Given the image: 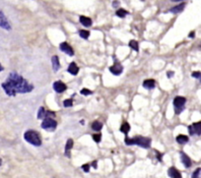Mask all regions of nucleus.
Returning <instances> with one entry per match:
<instances>
[{
    "instance_id": "nucleus-1",
    "label": "nucleus",
    "mask_w": 201,
    "mask_h": 178,
    "mask_svg": "<svg viewBox=\"0 0 201 178\" xmlns=\"http://www.w3.org/2000/svg\"><path fill=\"white\" fill-rule=\"evenodd\" d=\"M1 87L9 96H15L17 93H27L34 90V86L17 72H11Z\"/></svg>"
},
{
    "instance_id": "nucleus-2",
    "label": "nucleus",
    "mask_w": 201,
    "mask_h": 178,
    "mask_svg": "<svg viewBox=\"0 0 201 178\" xmlns=\"http://www.w3.org/2000/svg\"><path fill=\"white\" fill-rule=\"evenodd\" d=\"M124 141H125V144L128 146L137 145L144 149H148L151 146V139L150 138H146V137H135V138H133V139H130V138L126 137Z\"/></svg>"
},
{
    "instance_id": "nucleus-3",
    "label": "nucleus",
    "mask_w": 201,
    "mask_h": 178,
    "mask_svg": "<svg viewBox=\"0 0 201 178\" xmlns=\"http://www.w3.org/2000/svg\"><path fill=\"white\" fill-rule=\"evenodd\" d=\"M24 139L35 147H39L42 145L41 137L35 130H28L24 134Z\"/></svg>"
},
{
    "instance_id": "nucleus-4",
    "label": "nucleus",
    "mask_w": 201,
    "mask_h": 178,
    "mask_svg": "<svg viewBox=\"0 0 201 178\" xmlns=\"http://www.w3.org/2000/svg\"><path fill=\"white\" fill-rule=\"evenodd\" d=\"M57 122L53 120L52 117H46L43 118V121L42 123V128L48 132H53L56 129Z\"/></svg>"
},
{
    "instance_id": "nucleus-5",
    "label": "nucleus",
    "mask_w": 201,
    "mask_h": 178,
    "mask_svg": "<svg viewBox=\"0 0 201 178\" xmlns=\"http://www.w3.org/2000/svg\"><path fill=\"white\" fill-rule=\"evenodd\" d=\"M185 102H186V100L184 96L175 97V100H173V106H175V112L177 114H180L181 111L184 109Z\"/></svg>"
},
{
    "instance_id": "nucleus-6",
    "label": "nucleus",
    "mask_w": 201,
    "mask_h": 178,
    "mask_svg": "<svg viewBox=\"0 0 201 178\" xmlns=\"http://www.w3.org/2000/svg\"><path fill=\"white\" fill-rule=\"evenodd\" d=\"M0 28H2L6 31H11L12 27L10 25V22L8 21L7 17L3 13L2 10H0Z\"/></svg>"
},
{
    "instance_id": "nucleus-7",
    "label": "nucleus",
    "mask_w": 201,
    "mask_h": 178,
    "mask_svg": "<svg viewBox=\"0 0 201 178\" xmlns=\"http://www.w3.org/2000/svg\"><path fill=\"white\" fill-rule=\"evenodd\" d=\"M188 131L191 136L194 134L198 136L201 135V122H196V123H193L192 125L188 126Z\"/></svg>"
},
{
    "instance_id": "nucleus-8",
    "label": "nucleus",
    "mask_w": 201,
    "mask_h": 178,
    "mask_svg": "<svg viewBox=\"0 0 201 178\" xmlns=\"http://www.w3.org/2000/svg\"><path fill=\"white\" fill-rule=\"evenodd\" d=\"M122 70H123L122 65L120 64L118 61H114V64L110 67V72L113 73L114 75H117V76H118V75H120L122 73Z\"/></svg>"
},
{
    "instance_id": "nucleus-9",
    "label": "nucleus",
    "mask_w": 201,
    "mask_h": 178,
    "mask_svg": "<svg viewBox=\"0 0 201 178\" xmlns=\"http://www.w3.org/2000/svg\"><path fill=\"white\" fill-rule=\"evenodd\" d=\"M55 113L52 112V111H47L44 109V107H41L38 112V119H43L46 117H54Z\"/></svg>"
},
{
    "instance_id": "nucleus-10",
    "label": "nucleus",
    "mask_w": 201,
    "mask_h": 178,
    "mask_svg": "<svg viewBox=\"0 0 201 178\" xmlns=\"http://www.w3.org/2000/svg\"><path fill=\"white\" fill-rule=\"evenodd\" d=\"M59 49H60L61 51L65 52L66 54L70 55V56H73V55H74V50H73V48L71 47L67 42H61V43L59 44Z\"/></svg>"
},
{
    "instance_id": "nucleus-11",
    "label": "nucleus",
    "mask_w": 201,
    "mask_h": 178,
    "mask_svg": "<svg viewBox=\"0 0 201 178\" xmlns=\"http://www.w3.org/2000/svg\"><path fill=\"white\" fill-rule=\"evenodd\" d=\"M52 88H53V90H54L56 93H63L64 91H66V89H67L65 84L63 82H61V81H56V82L53 83Z\"/></svg>"
},
{
    "instance_id": "nucleus-12",
    "label": "nucleus",
    "mask_w": 201,
    "mask_h": 178,
    "mask_svg": "<svg viewBox=\"0 0 201 178\" xmlns=\"http://www.w3.org/2000/svg\"><path fill=\"white\" fill-rule=\"evenodd\" d=\"M51 63H52L53 71H54V72H57V71H58L59 68H60V63H59V58H58V56H56V55L52 56V58H51Z\"/></svg>"
},
{
    "instance_id": "nucleus-13",
    "label": "nucleus",
    "mask_w": 201,
    "mask_h": 178,
    "mask_svg": "<svg viewBox=\"0 0 201 178\" xmlns=\"http://www.w3.org/2000/svg\"><path fill=\"white\" fill-rule=\"evenodd\" d=\"M181 162L184 163V165L185 167H190L191 166V159L187 157L184 153H181Z\"/></svg>"
},
{
    "instance_id": "nucleus-14",
    "label": "nucleus",
    "mask_w": 201,
    "mask_h": 178,
    "mask_svg": "<svg viewBox=\"0 0 201 178\" xmlns=\"http://www.w3.org/2000/svg\"><path fill=\"white\" fill-rule=\"evenodd\" d=\"M67 71H68V73H70L71 75H77L78 72H79V68L77 67V65H76L75 62H72V63H70V65L68 66V69H67Z\"/></svg>"
},
{
    "instance_id": "nucleus-15",
    "label": "nucleus",
    "mask_w": 201,
    "mask_h": 178,
    "mask_svg": "<svg viewBox=\"0 0 201 178\" xmlns=\"http://www.w3.org/2000/svg\"><path fill=\"white\" fill-rule=\"evenodd\" d=\"M156 86V83L153 79H148V80H145L144 82H143V87L145 89H148V90H152V89H154Z\"/></svg>"
},
{
    "instance_id": "nucleus-16",
    "label": "nucleus",
    "mask_w": 201,
    "mask_h": 178,
    "mask_svg": "<svg viewBox=\"0 0 201 178\" xmlns=\"http://www.w3.org/2000/svg\"><path fill=\"white\" fill-rule=\"evenodd\" d=\"M80 23H81L84 27H91L92 26V20L89 17L86 16H80Z\"/></svg>"
},
{
    "instance_id": "nucleus-17",
    "label": "nucleus",
    "mask_w": 201,
    "mask_h": 178,
    "mask_svg": "<svg viewBox=\"0 0 201 178\" xmlns=\"http://www.w3.org/2000/svg\"><path fill=\"white\" fill-rule=\"evenodd\" d=\"M169 177H173V178H181V174L180 173L177 169H176L175 167H172L169 169Z\"/></svg>"
},
{
    "instance_id": "nucleus-18",
    "label": "nucleus",
    "mask_w": 201,
    "mask_h": 178,
    "mask_svg": "<svg viewBox=\"0 0 201 178\" xmlns=\"http://www.w3.org/2000/svg\"><path fill=\"white\" fill-rule=\"evenodd\" d=\"M73 147V140L72 139H68V141L66 142V146H65V155L66 157H70V151Z\"/></svg>"
},
{
    "instance_id": "nucleus-19",
    "label": "nucleus",
    "mask_w": 201,
    "mask_h": 178,
    "mask_svg": "<svg viewBox=\"0 0 201 178\" xmlns=\"http://www.w3.org/2000/svg\"><path fill=\"white\" fill-rule=\"evenodd\" d=\"M184 6H185V4L184 3H181V4H180V5H177L176 7L172 8L171 10H169V12L173 13V14H177V13H180V12H181L182 10H184Z\"/></svg>"
},
{
    "instance_id": "nucleus-20",
    "label": "nucleus",
    "mask_w": 201,
    "mask_h": 178,
    "mask_svg": "<svg viewBox=\"0 0 201 178\" xmlns=\"http://www.w3.org/2000/svg\"><path fill=\"white\" fill-rule=\"evenodd\" d=\"M177 142L181 145H184L188 142V137L185 135H178L177 137Z\"/></svg>"
},
{
    "instance_id": "nucleus-21",
    "label": "nucleus",
    "mask_w": 201,
    "mask_h": 178,
    "mask_svg": "<svg viewBox=\"0 0 201 178\" xmlns=\"http://www.w3.org/2000/svg\"><path fill=\"white\" fill-rule=\"evenodd\" d=\"M129 130H130V126H129V124L127 122H124L121 125V127H120V132H122L123 134H125V135H127Z\"/></svg>"
},
{
    "instance_id": "nucleus-22",
    "label": "nucleus",
    "mask_w": 201,
    "mask_h": 178,
    "mask_svg": "<svg viewBox=\"0 0 201 178\" xmlns=\"http://www.w3.org/2000/svg\"><path fill=\"white\" fill-rule=\"evenodd\" d=\"M102 128V124L101 122H99V121H95L92 124V129H93L94 131L99 132V131H101Z\"/></svg>"
},
{
    "instance_id": "nucleus-23",
    "label": "nucleus",
    "mask_w": 201,
    "mask_h": 178,
    "mask_svg": "<svg viewBox=\"0 0 201 178\" xmlns=\"http://www.w3.org/2000/svg\"><path fill=\"white\" fill-rule=\"evenodd\" d=\"M127 14H128V12L126 10H124V9H118V10L115 12V15L119 18H124Z\"/></svg>"
},
{
    "instance_id": "nucleus-24",
    "label": "nucleus",
    "mask_w": 201,
    "mask_h": 178,
    "mask_svg": "<svg viewBox=\"0 0 201 178\" xmlns=\"http://www.w3.org/2000/svg\"><path fill=\"white\" fill-rule=\"evenodd\" d=\"M79 35L82 38L87 39L89 37H90V32H89V31H86V30H82V31H80L79 32Z\"/></svg>"
},
{
    "instance_id": "nucleus-25",
    "label": "nucleus",
    "mask_w": 201,
    "mask_h": 178,
    "mask_svg": "<svg viewBox=\"0 0 201 178\" xmlns=\"http://www.w3.org/2000/svg\"><path fill=\"white\" fill-rule=\"evenodd\" d=\"M129 46H130L132 49H134L135 51L139 50V47H138V42L136 41H130V42H129Z\"/></svg>"
},
{
    "instance_id": "nucleus-26",
    "label": "nucleus",
    "mask_w": 201,
    "mask_h": 178,
    "mask_svg": "<svg viewBox=\"0 0 201 178\" xmlns=\"http://www.w3.org/2000/svg\"><path fill=\"white\" fill-rule=\"evenodd\" d=\"M72 104H73L72 100H65L64 102H63V105L65 106V107H69V106H72Z\"/></svg>"
},
{
    "instance_id": "nucleus-27",
    "label": "nucleus",
    "mask_w": 201,
    "mask_h": 178,
    "mask_svg": "<svg viewBox=\"0 0 201 178\" xmlns=\"http://www.w3.org/2000/svg\"><path fill=\"white\" fill-rule=\"evenodd\" d=\"M93 139L95 140V142H97V143H99V142L101 141V139H102V135L101 134H94Z\"/></svg>"
},
{
    "instance_id": "nucleus-28",
    "label": "nucleus",
    "mask_w": 201,
    "mask_h": 178,
    "mask_svg": "<svg viewBox=\"0 0 201 178\" xmlns=\"http://www.w3.org/2000/svg\"><path fill=\"white\" fill-rule=\"evenodd\" d=\"M81 93L83 96H89V95H91L92 92L90 90H88V89H83V90L81 91Z\"/></svg>"
},
{
    "instance_id": "nucleus-29",
    "label": "nucleus",
    "mask_w": 201,
    "mask_h": 178,
    "mask_svg": "<svg viewBox=\"0 0 201 178\" xmlns=\"http://www.w3.org/2000/svg\"><path fill=\"white\" fill-rule=\"evenodd\" d=\"M82 168L85 172H89L90 171V164H84V165H82Z\"/></svg>"
},
{
    "instance_id": "nucleus-30",
    "label": "nucleus",
    "mask_w": 201,
    "mask_h": 178,
    "mask_svg": "<svg viewBox=\"0 0 201 178\" xmlns=\"http://www.w3.org/2000/svg\"><path fill=\"white\" fill-rule=\"evenodd\" d=\"M201 172V168H198V169H196L195 170V172L192 174V177L194 178V177H198L199 176V173Z\"/></svg>"
},
{
    "instance_id": "nucleus-31",
    "label": "nucleus",
    "mask_w": 201,
    "mask_h": 178,
    "mask_svg": "<svg viewBox=\"0 0 201 178\" xmlns=\"http://www.w3.org/2000/svg\"><path fill=\"white\" fill-rule=\"evenodd\" d=\"M200 75H201L200 72H193V73H192V77H193V78H196V79H199Z\"/></svg>"
},
{
    "instance_id": "nucleus-32",
    "label": "nucleus",
    "mask_w": 201,
    "mask_h": 178,
    "mask_svg": "<svg viewBox=\"0 0 201 178\" xmlns=\"http://www.w3.org/2000/svg\"><path fill=\"white\" fill-rule=\"evenodd\" d=\"M173 74H175V73L172 72V71H169V72L167 73V76H168L169 78H172V77L173 76Z\"/></svg>"
},
{
    "instance_id": "nucleus-33",
    "label": "nucleus",
    "mask_w": 201,
    "mask_h": 178,
    "mask_svg": "<svg viewBox=\"0 0 201 178\" xmlns=\"http://www.w3.org/2000/svg\"><path fill=\"white\" fill-rule=\"evenodd\" d=\"M118 5H119V2H118V1H114V3H113V6H114V8H117Z\"/></svg>"
},
{
    "instance_id": "nucleus-34",
    "label": "nucleus",
    "mask_w": 201,
    "mask_h": 178,
    "mask_svg": "<svg viewBox=\"0 0 201 178\" xmlns=\"http://www.w3.org/2000/svg\"><path fill=\"white\" fill-rule=\"evenodd\" d=\"M93 164L92 165L94 166V168H97V162H92Z\"/></svg>"
},
{
    "instance_id": "nucleus-35",
    "label": "nucleus",
    "mask_w": 201,
    "mask_h": 178,
    "mask_svg": "<svg viewBox=\"0 0 201 178\" xmlns=\"http://www.w3.org/2000/svg\"><path fill=\"white\" fill-rule=\"evenodd\" d=\"M193 37H194V32L190 33V34H189V38H193Z\"/></svg>"
},
{
    "instance_id": "nucleus-36",
    "label": "nucleus",
    "mask_w": 201,
    "mask_h": 178,
    "mask_svg": "<svg viewBox=\"0 0 201 178\" xmlns=\"http://www.w3.org/2000/svg\"><path fill=\"white\" fill-rule=\"evenodd\" d=\"M3 70H4V67H3V66H2L1 64H0V72H2Z\"/></svg>"
},
{
    "instance_id": "nucleus-37",
    "label": "nucleus",
    "mask_w": 201,
    "mask_h": 178,
    "mask_svg": "<svg viewBox=\"0 0 201 178\" xmlns=\"http://www.w3.org/2000/svg\"><path fill=\"white\" fill-rule=\"evenodd\" d=\"M173 2H178V1H182V0H172Z\"/></svg>"
},
{
    "instance_id": "nucleus-38",
    "label": "nucleus",
    "mask_w": 201,
    "mask_h": 178,
    "mask_svg": "<svg viewBox=\"0 0 201 178\" xmlns=\"http://www.w3.org/2000/svg\"><path fill=\"white\" fill-rule=\"evenodd\" d=\"M2 164V161H1V158H0V165Z\"/></svg>"
},
{
    "instance_id": "nucleus-39",
    "label": "nucleus",
    "mask_w": 201,
    "mask_h": 178,
    "mask_svg": "<svg viewBox=\"0 0 201 178\" xmlns=\"http://www.w3.org/2000/svg\"><path fill=\"white\" fill-rule=\"evenodd\" d=\"M199 79H200V81H201V75H200V77H199Z\"/></svg>"
}]
</instances>
